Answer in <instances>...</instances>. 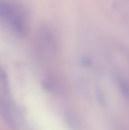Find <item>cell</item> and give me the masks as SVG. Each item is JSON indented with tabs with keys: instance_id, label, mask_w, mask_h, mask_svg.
I'll return each instance as SVG.
<instances>
[{
	"instance_id": "cell-1",
	"label": "cell",
	"mask_w": 129,
	"mask_h": 130,
	"mask_svg": "<svg viewBox=\"0 0 129 130\" xmlns=\"http://www.w3.org/2000/svg\"><path fill=\"white\" fill-rule=\"evenodd\" d=\"M0 20L16 34L22 35L27 30L26 20L22 9L11 2L0 1Z\"/></svg>"
}]
</instances>
